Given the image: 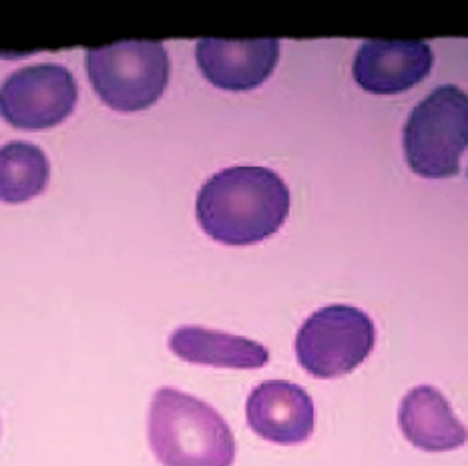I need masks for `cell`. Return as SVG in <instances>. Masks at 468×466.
<instances>
[{"instance_id":"30bf717a","label":"cell","mask_w":468,"mask_h":466,"mask_svg":"<svg viewBox=\"0 0 468 466\" xmlns=\"http://www.w3.org/2000/svg\"><path fill=\"white\" fill-rule=\"evenodd\" d=\"M399 424L406 440L426 452H449L468 440L464 424L434 387H416L400 402Z\"/></svg>"},{"instance_id":"277c9868","label":"cell","mask_w":468,"mask_h":466,"mask_svg":"<svg viewBox=\"0 0 468 466\" xmlns=\"http://www.w3.org/2000/svg\"><path fill=\"white\" fill-rule=\"evenodd\" d=\"M466 149L468 95L456 85L434 89L412 109L404 127L406 161L420 177H452Z\"/></svg>"},{"instance_id":"8fae6325","label":"cell","mask_w":468,"mask_h":466,"mask_svg":"<svg viewBox=\"0 0 468 466\" xmlns=\"http://www.w3.org/2000/svg\"><path fill=\"white\" fill-rule=\"evenodd\" d=\"M169 348L177 358L216 368L253 370L266 366L270 352L261 344L233 334L183 326L171 334Z\"/></svg>"},{"instance_id":"6da1fadb","label":"cell","mask_w":468,"mask_h":466,"mask_svg":"<svg viewBox=\"0 0 468 466\" xmlns=\"http://www.w3.org/2000/svg\"><path fill=\"white\" fill-rule=\"evenodd\" d=\"M201 229L226 246H251L273 236L290 214V189L268 167H229L197 194Z\"/></svg>"},{"instance_id":"52a82bcc","label":"cell","mask_w":468,"mask_h":466,"mask_svg":"<svg viewBox=\"0 0 468 466\" xmlns=\"http://www.w3.org/2000/svg\"><path fill=\"white\" fill-rule=\"evenodd\" d=\"M432 48L422 40H366L356 55V83L374 95H396L431 73Z\"/></svg>"},{"instance_id":"7c38bea8","label":"cell","mask_w":468,"mask_h":466,"mask_svg":"<svg viewBox=\"0 0 468 466\" xmlns=\"http://www.w3.org/2000/svg\"><path fill=\"white\" fill-rule=\"evenodd\" d=\"M50 165L45 151L28 141H10L0 147V201L23 204L43 194Z\"/></svg>"},{"instance_id":"5b68a950","label":"cell","mask_w":468,"mask_h":466,"mask_svg":"<svg viewBox=\"0 0 468 466\" xmlns=\"http://www.w3.org/2000/svg\"><path fill=\"white\" fill-rule=\"evenodd\" d=\"M376 342L374 322L354 306H325L302 323L296 338L300 366L315 378L350 374L370 356Z\"/></svg>"},{"instance_id":"7a4b0ae2","label":"cell","mask_w":468,"mask_h":466,"mask_svg":"<svg viewBox=\"0 0 468 466\" xmlns=\"http://www.w3.org/2000/svg\"><path fill=\"white\" fill-rule=\"evenodd\" d=\"M149 442L163 466H231L236 461V439L221 414L176 388L154 394Z\"/></svg>"},{"instance_id":"9c48e42d","label":"cell","mask_w":468,"mask_h":466,"mask_svg":"<svg viewBox=\"0 0 468 466\" xmlns=\"http://www.w3.org/2000/svg\"><path fill=\"white\" fill-rule=\"evenodd\" d=\"M196 58L211 85L226 90H250L273 73L280 58V40L203 38L196 47Z\"/></svg>"},{"instance_id":"3957f363","label":"cell","mask_w":468,"mask_h":466,"mask_svg":"<svg viewBox=\"0 0 468 466\" xmlns=\"http://www.w3.org/2000/svg\"><path fill=\"white\" fill-rule=\"evenodd\" d=\"M87 73L95 93L119 113H137L157 103L169 83V55L157 40L89 48Z\"/></svg>"},{"instance_id":"8992f818","label":"cell","mask_w":468,"mask_h":466,"mask_svg":"<svg viewBox=\"0 0 468 466\" xmlns=\"http://www.w3.org/2000/svg\"><path fill=\"white\" fill-rule=\"evenodd\" d=\"M79 87L63 65L40 63L15 70L0 87V117L23 131L53 129L73 113Z\"/></svg>"},{"instance_id":"ba28073f","label":"cell","mask_w":468,"mask_h":466,"mask_svg":"<svg viewBox=\"0 0 468 466\" xmlns=\"http://www.w3.org/2000/svg\"><path fill=\"white\" fill-rule=\"evenodd\" d=\"M250 429L273 444H302L314 432V400L302 387L286 380H266L248 397Z\"/></svg>"}]
</instances>
